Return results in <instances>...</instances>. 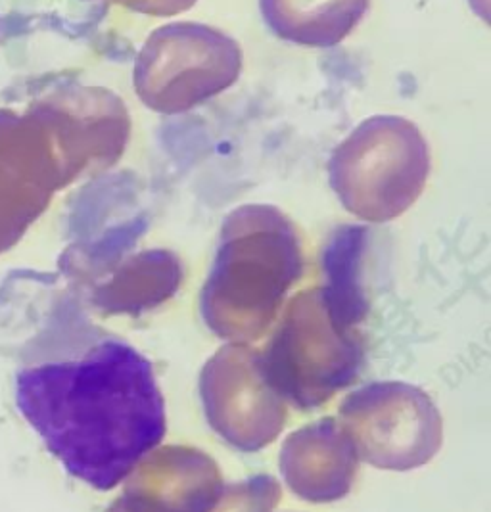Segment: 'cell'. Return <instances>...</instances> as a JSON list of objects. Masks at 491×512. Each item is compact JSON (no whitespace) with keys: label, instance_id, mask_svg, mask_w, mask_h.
I'll use <instances>...</instances> for the list:
<instances>
[{"label":"cell","instance_id":"obj_1","mask_svg":"<svg viewBox=\"0 0 491 512\" xmlns=\"http://www.w3.org/2000/svg\"><path fill=\"white\" fill-rule=\"evenodd\" d=\"M20 413L73 478L117 488L164 440L165 401L152 363L102 338L77 357L16 373Z\"/></svg>","mask_w":491,"mask_h":512},{"label":"cell","instance_id":"obj_2","mask_svg":"<svg viewBox=\"0 0 491 512\" xmlns=\"http://www.w3.org/2000/svg\"><path fill=\"white\" fill-rule=\"evenodd\" d=\"M302 273V246L290 219L273 206H242L225 219L202 317L233 344L256 340Z\"/></svg>","mask_w":491,"mask_h":512},{"label":"cell","instance_id":"obj_3","mask_svg":"<svg viewBox=\"0 0 491 512\" xmlns=\"http://www.w3.org/2000/svg\"><path fill=\"white\" fill-rule=\"evenodd\" d=\"M430 150L419 127L398 116L365 119L328 163L330 187L346 210L373 223L409 210L426 187Z\"/></svg>","mask_w":491,"mask_h":512},{"label":"cell","instance_id":"obj_4","mask_svg":"<svg viewBox=\"0 0 491 512\" xmlns=\"http://www.w3.org/2000/svg\"><path fill=\"white\" fill-rule=\"evenodd\" d=\"M353 328L323 288L296 296L261 355L267 378L282 399L298 409H315L350 386L363 363Z\"/></svg>","mask_w":491,"mask_h":512},{"label":"cell","instance_id":"obj_5","mask_svg":"<svg viewBox=\"0 0 491 512\" xmlns=\"http://www.w3.org/2000/svg\"><path fill=\"white\" fill-rule=\"evenodd\" d=\"M242 71L233 37L210 25L175 22L154 31L135 64V91L158 114H183L231 89Z\"/></svg>","mask_w":491,"mask_h":512},{"label":"cell","instance_id":"obj_6","mask_svg":"<svg viewBox=\"0 0 491 512\" xmlns=\"http://www.w3.org/2000/svg\"><path fill=\"white\" fill-rule=\"evenodd\" d=\"M357 457L386 470L428 463L442 445V417L419 388L380 382L351 394L340 409Z\"/></svg>","mask_w":491,"mask_h":512},{"label":"cell","instance_id":"obj_7","mask_svg":"<svg viewBox=\"0 0 491 512\" xmlns=\"http://www.w3.org/2000/svg\"><path fill=\"white\" fill-rule=\"evenodd\" d=\"M200 394L211 428L236 449L254 453L284 426V399L269 382L261 355L246 344H229L211 357Z\"/></svg>","mask_w":491,"mask_h":512},{"label":"cell","instance_id":"obj_8","mask_svg":"<svg viewBox=\"0 0 491 512\" xmlns=\"http://www.w3.org/2000/svg\"><path fill=\"white\" fill-rule=\"evenodd\" d=\"M114 512H211L225 486L208 455L165 447L137 466Z\"/></svg>","mask_w":491,"mask_h":512},{"label":"cell","instance_id":"obj_9","mask_svg":"<svg viewBox=\"0 0 491 512\" xmlns=\"http://www.w3.org/2000/svg\"><path fill=\"white\" fill-rule=\"evenodd\" d=\"M286 484L311 503L342 499L357 474V451L340 422L325 419L290 436L281 453Z\"/></svg>","mask_w":491,"mask_h":512},{"label":"cell","instance_id":"obj_10","mask_svg":"<svg viewBox=\"0 0 491 512\" xmlns=\"http://www.w3.org/2000/svg\"><path fill=\"white\" fill-rule=\"evenodd\" d=\"M371 0H259L269 29L288 43L330 48L342 43L369 10Z\"/></svg>","mask_w":491,"mask_h":512},{"label":"cell","instance_id":"obj_11","mask_svg":"<svg viewBox=\"0 0 491 512\" xmlns=\"http://www.w3.org/2000/svg\"><path fill=\"white\" fill-rule=\"evenodd\" d=\"M183 280L179 257L167 250H148L133 256L114 280L117 309L133 315L156 307L175 294Z\"/></svg>","mask_w":491,"mask_h":512},{"label":"cell","instance_id":"obj_12","mask_svg":"<svg viewBox=\"0 0 491 512\" xmlns=\"http://www.w3.org/2000/svg\"><path fill=\"white\" fill-rule=\"evenodd\" d=\"M279 501V484L271 476H256L248 482L225 488L211 512H271Z\"/></svg>","mask_w":491,"mask_h":512},{"label":"cell","instance_id":"obj_13","mask_svg":"<svg viewBox=\"0 0 491 512\" xmlns=\"http://www.w3.org/2000/svg\"><path fill=\"white\" fill-rule=\"evenodd\" d=\"M117 2L135 12L165 18V16L187 12L198 0H117Z\"/></svg>","mask_w":491,"mask_h":512}]
</instances>
